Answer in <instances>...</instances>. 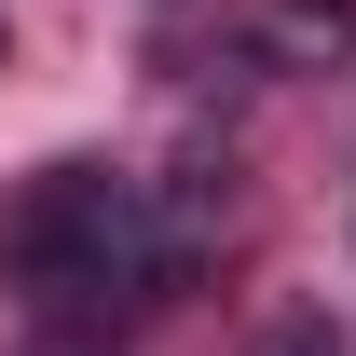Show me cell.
<instances>
[{
	"mask_svg": "<svg viewBox=\"0 0 356 356\" xmlns=\"http://www.w3.org/2000/svg\"><path fill=\"white\" fill-rule=\"evenodd\" d=\"M178 247H165V206H151V178L124 165H42L14 206H0V288L28 315H69V329H124L178 288Z\"/></svg>",
	"mask_w": 356,
	"mask_h": 356,
	"instance_id": "1",
	"label": "cell"
},
{
	"mask_svg": "<svg viewBox=\"0 0 356 356\" xmlns=\"http://www.w3.org/2000/svg\"><path fill=\"white\" fill-rule=\"evenodd\" d=\"M0 42H14V28H0Z\"/></svg>",
	"mask_w": 356,
	"mask_h": 356,
	"instance_id": "4",
	"label": "cell"
},
{
	"mask_svg": "<svg viewBox=\"0 0 356 356\" xmlns=\"http://www.w3.org/2000/svg\"><path fill=\"white\" fill-rule=\"evenodd\" d=\"M261 356H356V343H343V329H329V315H315V302H288V315H274V329H261Z\"/></svg>",
	"mask_w": 356,
	"mask_h": 356,
	"instance_id": "3",
	"label": "cell"
},
{
	"mask_svg": "<svg viewBox=\"0 0 356 356\" xmlns=\"http://www.w3.org/2000/svg\"><path fill=\"white\" fill-rule=\"evenodd\" d=\"M288 69H343L356 55V0H274V28H261Z\"/></svg>",
	"mask_w": 356,
	"mask_h": 356,
	"instance_id": "2",
	"label": "cell"
}]
</instances>
